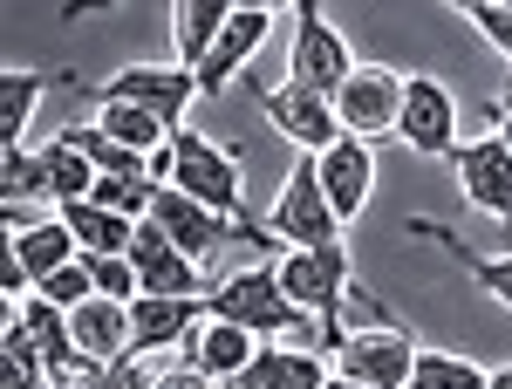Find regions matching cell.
Segmentation results:
<instances>
[{"instance_id": "6da1fadb", "label": "cell", "mask_w": 512, "mask_h": 389, "mask_svg": "<svg viewBox=\"0 0 512 389\" xmlns=\"http://www.w3.org/2000/svg\"><path fill=\"white\" fill-rule=\"evenodd\" d=\"M274 273H280V294L321 321V349H335V342L349 335V328H342V314H335L342 294H355L376 321H390V308H383L376 294H362V287H355L349 246H287V253H274Z\"/></svg>"}, {"instance_id": "7a4b0ae2", "label": "cell", "mask_w": 512, "mask_h": 389, "mask_svg": "<svg viewBox=\"0 0 512 389\" xmlns=\"http://www.w3.org/2000/svg\"><path fill=\"white\" fill-rule=\"evenodd\" d=\"M205 314L253 328L260 342H280V335H315V349H321V321L280 294L274 260H246V267L219 273V280H212V294H205Z\"/></svg>"}, {"instance_id": "3957f363", "label": "cell", "mask_w": 512, "mask_h": 389, "mask_svg": "<svg viewBox=\"0 0 512 389\" xmlns=\"http://www.w3.org/2000/svg\"><path fill=\"white\" fill-rule=\"evenodd\" d=\"M151 171H158L171 192L198 198V205H212V212L246 219V171H239V157L226 151V144H212V137H198V130H171V144L151 151Z\"/></svg>"}, {"instance_id": "277c9868", "label": "cell", "mask_w": 512, "mask_h": 389, "mask_svg": "<svg viewBox=\"0 0 512 389\" xmlns=\"http://www.w3.org/2000/svg\"><path fill=\"white\" fill-rule=\"evenodd\" d=\"M267 233L280 239V246H342V212L328 205V192H321V164L315 151H301L294 164H287V185H280V198L267 205Z\"/></svg>"}, {"instance_id": "5b68a950", "label": "cell", "mask_w": 512, "mask_h": 389, "mask_svg": "<svg viewBox=\"0 0 512 389\" xmlns=\"http://www.w3.org/2000/svg\"><path fill=\"white\" fill-rule=\"evenodd\" d=\"M287 76L335 96L355 76V48L349 35L328 21V0H294V48H287Z\"/></svg>"}, {"instance_id": "8992f818", "label": "cell", "mask_w": 512, "mask_h": 389, "mask_svg": "<svg viewBox=\"0 0 512 389\" xmlns=\"http://www.w3.org/2000/svg\"><path fill=\"white\" fill-rule=\"evenodd\" d=\"M417 335L403 321H369V328H349L335 342V369L355 376V383H376V389H410V369H417Z\"/></svg>"}, {"instance_id": "52a82bcc", "label": "cell", "mask_w": 512, "mask_h": 389, "mask_svg": "<svg viewBox=\"0 0 512 389\" xmlns=\"http://www.w3.org/2000/svg\"><path fill=\"white\" fill-rule=\"evenodd\" d=\"M253 103L280 130V144H294V151H328L342 137L335 96H321V89H308V82H294V76L274 82V89H253Z\"/></svg>"}, {"instance_id": "ba28073f", "label": "cell", "mask_w": 512, "mask_h": 389, "mask_svg": "<svg viewBox=\"0 0 512 389\" xmlns=\"http://www.w3.org/2000/svg\"><path fill=\"white\" fill-rule=\"evenodd\" d=\"M89 96L144 103V110H158L171 130H185V110H192L205 89H198V69H185V62H130V69H117L110 82H96Z\"/></svg>"}, {"instance_id": "9c48e42d", "label": "cell", "mask_w": 512, "mask_h": 389, "mask_svg": "<svg viewBox=\"0 0 512 389\" xmlns=\"http://www.w3.org/2000/svg\"><path fill=\"white\" fill-rule=\"evenodd\" d=\"M396 137L417 157H451L458 151V103L437 76H410L403 82V110H396Z\"/></svg>"}, {"instance_id": "30bf717a", "label": "cell", "mask_w": 512, "mask_h": 389, "mask_svg": "<svg viewBox=\"0 0 512 389\" xmlns=\"http://www.w3.org/2000/svg\"><path fill=\"white\" fill-rule=\"evenodd\" d=\"M403 82L410 76H396V69H383V62H355V76L335 89V117H342V130H349V137H383V130H396Z\"/></svg>"}, {"instance_id": "8fae6325", "label": "cell", "mask_w": 512, "mask_h": 389, "mask_svg": "<svg viewBox=\"0 0 512 389\" xmlns=\"http://www.w3.org/2000/svg\"><path fill=\"white\" fill-rule=\"evenodd\" d=\"M130 267H137V280H144V294H178V301H185V294H212V273L198 267L192 253H178L158 219H137Z\"/></svg>"}, {"instance_id": "7c38bea8", "label": "cell", "mask_w": 512, "mask_h": 389, "mask_svg": "<svg viewBox=\"0 0 512 389\" xmlns=\"http://www.w3.org/2000/svg\"><path fill=\"white\" fill-rule=\"evenodd\" d=\"M444 164L458 171L465 198H472L485 219H512V144L499 137V130H492V137H478V144H458Z\"/></svg>"}, {"instance_id": "4fadbf2b", "label": "cell", "mask_w": 512, "mask_h": 389, "mask_svg": "<svg viewBox=\"0 0 512 389\" xmlns=\"http://www.w3.org/2000/svg\"><path fill=\"white\" fill-rule=\"evenodd\" d=\"M321 164V192H328V205L342 212V226H355L362 212H369V192H376V151H369V137H335L328 151H315Z\"/></svg>"}, {"instance_id": "5bb4252c", "label": "cell", "mask_w": 512, "mask_h": 389, "mask_svg": "<svg viewBox=\"0 0 512 389\" xmlns=\"http://www.w3.org/2000/svg\"><path fill=\"white\" fill-rule=\"evenodd\" d=\"M178 349H185V362H192V369H205V376H212L219 389H233L239 376L253 369V355H260V335H253V328H239V321H219V314H205V321H198V328L185 335V342H178Z\"/></svg>"}, {"instance_id": "9a60e30c", "label": "cell", "mask_w": 512, "mask_h": 389, "mask_svg": "<svg viewBox=\"0 0 512 389\" xmlns=\"http://www.w3.org/2000/svg\"><path fill=\"white\" fill-rule=\"evenodd\" d=\"M205 321V294H137L130 301V355H158V349H178Z\"/></svg>"}, {"instance_id": "2e32d148", "label": "cell", "mask_w": 512, "mask_h": 389, "mask_svg": "<svg viewBox=\"0 0 512 389\" xmlns=\"http://www.w3.org/2000/svg\"><path fill=\"white\" fill-rule=\"evenodd\" d=\"M267 35H274V14H246V7H233L226 35L212 41V55L198 62V89H205V96H226V82L246 76V62L267 48Z\"/></svg>"}, {"instance_id": "e0dca14e", "label": "cell", "mask_w": 512, "mask_h": 389, "mask_svg": "<svg viewBox=\"0 0 512 389\" xmlns=\"http://www.w3.org/2000/svg\"><path fill=\"white\" fill-rule=\"evenodd\" d=\"M48 89H76V76H69V69H7V76H0V151L28 144L35 103Z\"/></svg>"}, {"instance_id": "ac0fdd59", "label": "cell", "mask_w": 512, "mask_h": 389, "mask_svg": "<svg viewBox=\"0 0 512 389\" xmlns=\"http://www.w3.org/2000/svg\"><path fill=\"white\" fill-rule=\"evenodd\" d=\"M233 389H328V362H321V349H280V342H260L253 369H246Z\"/></svg>"}, {"instance_id": "d6986e66", "label": "cell", "mask_w": 512, "mask_h": 389, "mask_svg": "<svg viewBox=\"0 0 512 389\" xmlns=\"http://www.w3.org/2000/svg\"><path fill=\"white\" fill-rule=\"evenodd\" d=\"M55 212H62V226L76 233L82 253H130V239H137V219L117 212V205H96V198H62Z\"/></svg>"}, {"instance_id": "ffe728a7", "label": "cell", "mask_w": 512, "mask_h": 389, "mask_svg": "<svg viewBox=\"0 0 512 389\" xmlns=\"http://www.w3.org/2000/svg\"><path fill=\"white\" fill-rule=\"evenodd\" d=\"M69 328H76V349L96 355V362H117V355H130V301L96 294V301L69 308Z\"/></svg>"}, {"instance_id": "44dd1931", "label": "cell", "mask_w": 512, "mask_h": 389, "mask_svg": "<svg viewBox=\"0 0 512 389\" xmlns=\"http://www.w3.org/2000/svg\"><path fill=\"white\" fill-rule=\"evenodd\" d=\"M410 233H417V239H431V246H444V253H451L458 267L472 273V287H478V294H492L499 308H512V253H499V260H492V253H472V246H465L458 233H444V226H431V219H410Z\"/></svg>"}, {"instance_id": "7402d4cb", "label": "cell", "mask_w": 512, "mask_h": 389, "mask_svg": "<svg viewBox=\"0 0 512 389\" xmlns=\"http://www.w3.org/2000/svg\"><path fill=\"white\" fill-rule=\"evenodd\" d=\"M233 21V0H171V28H178V62L198 69L212 55V41L226 35Z\"/></svg>"}, {"instance_id": "603a6c76", "label": "cell", "mask_w": 512, "mask_h": 389, "mask_svg": "<svg viewBox=\"0 0 512 389\" xmlns=\"http://www.w3.org/2000/svg\"><path fill=\"white\" fill-rule=\"evenodd\" d=\"M7 253H14V260L28 267V280H35V287H41V280H48V273H55V267H69V260H76L82 246H76V233L62 226V212H55V219H35V226H21Z\"/></svg>"}, {"instance_id": "cb8c5ba5", "label": "cell", "mask_w": 512, "mask_h": 389, "mask_svg": "<svg viewBox=\"0 0 512 389\" xmlns=\"http://www.w3.org/2000/svg\"><path fill=\"white\" fill-rule=\"evenodd\" d=\"M96 130H110L117 144H130V151H144V157L171 144V123L158 110H144V103H123V96H96Z\"/></svg>"}, {"instance_id": "d4e9b609", "label": "cell", "mask_w": 512, "mask_h": 389, "mask_svg": "<svg viewBox=\"0 0 512 389\" xmlns=\"http://www.w3.org/2000/svg\"><path fill=\"white\" fill-rule=\"evenodd\" d=\"M62 137H69V144H76L103 178H158V171H151V157L130 151V144H117V137H110V130H96V123H62Z\"/></svg>"}, {"instance_id": "484cf974", "label": "cell", "mask_w": 512, "mask_h": 389, "mask_svg": "<svg viewBox=\"0 0 512 389\" xmlns=\"http://www.w3.org/2000/svg\"><path fill=\"white\" fill-rule=\"evenodd\" d=\"M35 151H41V171H48L55 205H62V198H89V192H96V178H103V171H96V164H89V157H82L62 130H55L48 144H35Z\"/></svg>"}, {"instance_id": "4316f807", "label": "cell", "mask_w": 512, "mask_h": 389, "mask_svg": "<svg viewBox=\"0 0 512 389\" xmlns=\"http://www.w3.org/2000/svg\"><path fill=\"white\" fill-rule=\"evenodd\" d=\"M485 383L492 376L472 355H444V349H417V369H410V389H485Z\"/></svg>"}, {"instance_id": "83f0119b", "label": "cell", "mask_w": 512, "mask_h": 389, "mask_svg": "<svg viewBox=\"0 0 512 389\" xmlns=\"http://www.w3.org/2000/svg\"><path fill=\"white\" fill-rule=\"evenodd\" d=\"M164 178H96V205H117V212H130V219H151V205H158Z\"/></svg>"}, {"instance_id": "f1b7e54d", "label": "cell", "mask_w": 512, "mask_h": 389, "mask_svg": "<svg viewBox=\"0 0 512 389\" xmlns=\"http://www.w3.org/2000/svg\"><path fill=\"white\" fill-rule=\"evenodd\" d=\"M82 267H89V280H96V294H110V301H137V294H144L130 253H82Z\"/></svg>"}, {"instance_id": "f546056e", "label": "cell", "mask_w": 512, "mask_h": 389, "mask_svg": "<svg viewBox=\"0 0 512 389\" xmlns=\"http://www.w3.org/2000/svg\"><path fill=\"white\" fill-rule=\"evenodd\" d=\"M35 294H41V301H55V308H82V301H96V280H89V267H82V253H76L69 267L48 273Z\"/></svg>"}, {"instance_id": "4dcf8cb0", "label": "cell", "mask_w": 512, "mask_h": 389, "mask_svg": "<svg viewBox=\"0 0 512 389\" xmlns=\"http://www.w3.org/2000/svg\"><path fill=\"white\" fill-rule=\"evenodd\" d=\"M472 21L485 28V41H492V48H499V55L512 62V7H506V0H499V7H478Z\"/></svg>"}, {"instance_id": "1f68e13d", "label": "cell", "mask_w": 512, "mask_h": 389, "mask_svg": "<svg viewBox=\"0 0 512 389\" xmlns=\"http://www.w3.org/2000/svg\"><path fill=\"white\" fill-rule=\"evenodd\" d=\"M492 130H499V137L512 144V82L499 89V103H492Z\"/></svg>"}, {"instance_id": "d6a6232c", "label": "cell", "mask_w": 512, "mask_h": 389, "mask_svg": "<svg viewBox=\"0 0 512 389\" xmlns=\"http://www.w3.org/2000/svg\"><path fill=\"white\" fill-rule=\"evenodd\" d=\"M103 7H117V0H62V21H82V14H103Z\"/></svg>"}, {"instance_id": "836d02e7", "label": "cell", "mask_w": 512, "mask_h": 389, "mask_svg": "<svg viewBox=\"0 0 512 389\" xmlns=\"http://www.w3.org/2000/svg\"><path fill=\"white\" fill-rule=\"evenodd\" d=\"M233 7H246V14H280L287 0H233Z\"/></svg>"}, {"instance_id": "e575fe53", "label": "cell", "mask_w": 512, "mask_h": 389, "mask_svg": "<svg viewBox=\"0 0 512 389\" xmlns=\"http://www.w3.org/2000/svg\"><path fill=\"white\" fill-rule=\"evenodd\" d=\"M328 389H376V383H355V376H342V369H328Z\"/></svg>"}, {"instance_id": "d590c367", "label": "cell", "mask_w": 512, "mask_h": 389, "mask_svg": "<svg viewBox=\"0 0 512 389\" xmlns=\"http://www.w3.org/2000/svg\"><path fill=\"white\" fill-rule=\"evenodd\" d=\"M485 389H512V362H506V369H499V376H492Z\"/></svg>"}]
</instances>
